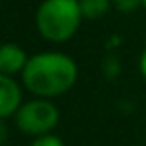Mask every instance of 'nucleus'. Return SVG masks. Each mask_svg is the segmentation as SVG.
<instances>
[{"instance_id":"0eeeda50","label":"nucleus","mask_w":146,"mask_h":146,"mask_svg":"<svg viewBox=\"0 0 146 146\" xmlns=\"http://www.w3.org/2000/svg\"><path fill=\"white\" fill-rule=\"evenodd\" d=\"M112 6L122 14H130L142 6V0H112Z\"/></svg>"},{"instance_id":"9d476101","label":"nucleus","mask_w":146,"mask_h":146,"mask_svg":"<svg viewBox=\"0 0 146 146\" xmlns=\"http://www.w3.org/2000/svg\"><path fill=\"white\" fill-rule=\"evenodd\" d=\"M138 70H140L142 78L146 80V48L142 50V54H140V58H138Z\"/></svg>"},{"instance_id":"423d86ee","label":"nucleus","mask_w":146,"mask_h":146,"mask_svg":"<svg viewBox=\"0 0 146 146\" xmlns=\"http://www.w3.org/2000/svg\"><path fill=\"white\" fill-rule=\"evenodd\" d=\"M84 20H100L112 8V0H78Z\"/></svg>"},{"instance_id":"6e6552de","label":"nucleus","mask_w":146,"mask_h":146,"mask_svg":"<svg viewBox=\"0 0 146 146\" xmlns=\"http://www.w3.org/2000/svg\"><path fill=\"white\" fill-rule=\"evenodd\" d=\"M30 146H64V140L50 132V134H44V136H36Z\"/></svg>"},{"instance_id":"9b49d317","label":"nucleus","mask_w":146,"mask_h":146,"mask_svg":"<svg viewBox=\"0 0 146 146\" xmlns=\"http://www.w3.org/2000/svg\"><path fill=\"white\" fill-rule=\"evenodd\" d=\"M142 8H146V0H142Z\"/></svg>"},{"instance_id":"20e7f679","label":"nucleus","mask_w":146,"mask_h":146,"mask_svg":"<svg viewBox=\"0 0 146 146\" xmlns=\"http://www.w3.org/2000/svg\"><path fill=\"white\" fill-rule=\"evenodd\" d=\"M22 106V86L14 76L0 72V118H12Z\"/></svg>"},{"instance_id":"39448f33","label":"nucleus","mask_w":146,"mask_h":146,"mask_svg":"<svg viewBox=\"0 0 146 146\" xmlns=\"http://www.w3.org/2000/svg\"><path fill=\"white\" fill-rule=\"evenodd\" d=\"M28 54L26 50L16 44V42H2L0 44V72L8 74V76H16L22 74V70L28 64Z\"/></svg>"},{"instance_id":"f257e3e1","label":"nucleus","mask_w":146,"mask_h":146,"mask_svg":"<svg viewBox=\"0 0 146 146\" xmlns=\"http://www.w3.org/2000/svg\"><path fill=\"white\" fill-rule=\"evenodd\" d=\"M22 86L36 98L66 94L78 82L76 62L62 52H38L28 58L22 70Z\"/></svg>"},{"instance_id":"7ed1b4c3","label":"nucleus","mask_w":146,"mask_h":146,"mask_svg":"<svg viewBox=\"0 0 146 146\" xmlns=\"http://www.w3.org/2000/svg\"><path fill=\"white\" fill-rule=\"evenodd\" d=\"M60 120V112L50 98H32L22 102L14 114L16 128L26 136H44L50 134Z\"/></svg>"},{"instance_id":"f03ea898","label":"nucleus","mask_w":146,"mask_h":146,"mask_svg":"<svg viewBox=\"0 0 146 146\" xmlns=\"http://www.w3.org/2000/svg\"><path fill=\"white\" fill-rule=\"evenodd\" d=\"M82 20L78 0H42L34 18L38 34L52 44H64L74 38Z\"/></svg>"},{"instance_id":"1a4fd4ad","label":"nucleus","mask_w":146,"mask_h":146,"mask_svg":"<svg viewBox=\"0 0 146 146\" xmlns=\"http://www.w3.org/2000/svg\"><path fill=\"white\" fill-rule=\"evenodd\" d=\"M6 140H8V126L4 118H0V146H6Z\"/></svg>"}]
</instances>
